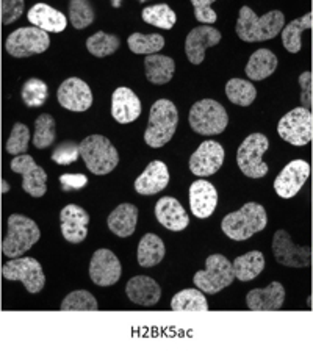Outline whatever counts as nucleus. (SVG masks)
<instances>
[{"mask_svg":"<svg viewBox=\"0 0 313 352\" xmlns=\"http://www.w3.org/2000/svg\"><path fill=\"white\" fill-rule=\"evenodd\" d=\"M127 44L130 50L136 55H155L157 52L164 47V38L157 33H149V35H143V33H133L127 39Z\"/></svg>","mask_w":313,"mask_h":352,"instance_id":"36","label":"nucleus"},{"mask_svg":"<svg viewBox=\"0 0 313 352\" xmlns=\"http://www.w3.org/2000/svg\"><path fill=\"white\" fill-rule=\"evenodd\" d=\"M226 96L232 104L249 107L257 98V89L252 83L243 78H230L226 85Z\"/></svg>","mask_w":313,"mask_h":352,"instance_id":"34","label":"nucleus"},{"mask_svg":"<svg viewBox=\"0 0 313 352\" xmlns=\"http://www.w3.org/2000/svg\"><path fill=\"white\" fill-rule=\"evenodd\" d=\"M191 3L199 22H202V24H215L218 21V16L212 10V0H193Z\"/></svg>","mask_w":313,"mask_h":352,"instance_id":"45","label":"nucleus"},{"mask_svg":"<svg viewBox=\"0 0 313 352\" xmlns=\"http://www.w3.org/2000/svg\"><path fill=\"white\" fill-rule=\"evenodd\" d=\"M233 279H235V274H233V266L229 258L221 254H213L208 255L206 260V270L197 271L193 277V282L202 293L216 294L232 285Z\"/></svg>","mask_w":313,"mask_h":352,"instance_id":"7","label":"nucleus"},{"mask_svg":"<svg viewBox=\"0 0 313 352\" xmlns=\"http://www.w3.org/2000/svg\"><path fill=\"white\" fill-rule=\"evenodd\" d=\"M155 217L164 229L171 232H182L190 224V218L185 212V208L177 199L164 196L155 206Z\"/></svg>","mask_w":313,"mask_h":352,"instance_id":"24","label":"nucleus"},{"mask_svg":"<svg viewBox=\"0 0 313 352\" xmlns=\"http://www.w3.org/2000/svg\"><path fill=\"white\" fill-rule=\"evenodd\" d=\"M47 85L39 80V78H28L21 91L22 102L27 107H30V109H38V107L44 105L45 100H47Z\"/></svg>","mask_w":313,"mask_h":352,"instance_id":"39","label":"nucleus"},{"mask_svg":"<svg viewBox=\"0 0 313 352\" xmlns=\"http://www.w3.org/2000/svg\"><path fill=\"white\" fill-rule=\"evenodd\" d=\"M164 252H166V249H164L162 238L153 234H146L138 244V254H136L138 265L143 268H152V266L162 262Z\"/></svg>","mask_w":313,"mask_h":352,"instance_id":"31","label":"nucleus"},{"mask_svg":"<svg viewBox=\"0 0 313 352\" xmlns=\"http://www.w3.org/2000/svg\"><path fill=\"white\" fill-rule=\"evenodd\" d=\"M218 206V191L207 180H196L190 186V208L199 219L212 217Z\"/></svg>","mask_w":313,"mask_h":352,"instance_id":"21","label":"nucleus"},{"mask_svg":"<svg viewBox=\"0 0 313 352\" xmlns=\"http://www.w3.org/2000/svg\"><path fill=\"white\" fill-rule=\"evenodd\" d=\"M169 185V169L160 160L147 164V168L135 180V191L143 196H152L163 191Z\"/></svg>","mask_w":313,"mask_h":352,"instance_id":"23","label":"nucleus"},{"mask_svg":"<svg viewBox=\"0 0 313 352\" xmlns=\"http://www.w3.org/2000/svg\"><path fill=\"white\" fill-rule=\"evenodd\" d=\"M224 163V147L216 141H204L195 154L190 157V171L197 177H208L216 174Z\"/></svg>","mask_w":313,"mask_h":352,"instance_id":"13","label":"nucleus"},{"mask_svg":"<svg viewBox=\"0 0 313 352\" xmlns=\"http://www.w3.org/2000/svg\"><path fill=\"white\" fill-rule=\"evenodd\" d=\"M2 274L7 280H19L24 283L28 293L36 294L41 292L45 285V276L43 266L36 258L22 257L13 258L3 266Z\"/></svg>","mask_w":313,"mask_h":352,"instance_id":"11","label":"nucleus"},{"mask_svg":"<svg viewBox=\"0 0 313 352\" xmlns=\"http://www.w3.org/2000/svg\"><path fill=\"white\" fill-rule=\"evenodd\" d=\"M277 67V56L270 49H259L249 56L246 65V76L250 80L260 82L270 77Z\"/></svg>","mask_w":313,"mask_h":352,"instance_id":"29","label":"nucleus"},{"mask_svg":"<svg viewBox=\"0 0 313 352\" xmlns=\"http://www.w3.org/2000/svg\"><path fill=\"white\" fill-rule=\"evenodd\" d=\"M24 13V2L21 0H2L0 2V24H13Z\"/></svg>","mask_w":313,"mask_h":352,"instance_id":"44","label":"nucleus"},{"mask_svg":"<svg viewBox=\"0 0 313 352\" xmlns=\"http://www.w3.org/2000/svg\"><path fill=\"white\" fill-rule=\"evenodd\" d=\"M285 302V288L281 282H271L265 288H254L246 294V305L254 311H274Z\"/></svg>","mask_w":313,"mask_h":352,"instance_id":"20","label":"nucleus"},{"mask_svg":"<svg viewBox=\"0 0 313 352\" xmlns=\"http://www.w3.org/2000/svg\"><path fill=\"white\" fill-rule=\"evenodd\" d=\"M55 119L54 116L47 115V113H43L39 115L35 121V132H33V146L36 149H45L50 144H54V141L56 138V132H55Z\"/></svg>","mask_w":313,"mask_h":352,"instance_id":"38","label":"nucleus"},{"mask_svg":"<svg viewBox=\"0 0 313 352\" xmlns=\"http://www.w3.org/2000/svg\"><path fill=\"white\" fill-rule=\"evenodd\" d=\"M272 254L277 263L290 268H304L309 265V249L294 244L287 230H277L272 236Z\"/></svg>","mask_w":313,"mask_h":352,"instance_id":"15","label":"nucleus"},{"mask_svg":"<svg viewBox=\"0 0 313 352\" xmlns=\"http://www.w3.org/2000/svg\"><path fill=\"white\" fill-rule=\"evenodd\" d=\"M94 19L96 13L89 2H83V0H72V2H69V21L74 28L83 30V28L93 24Z\"/></svg>","mask_w":313,"mask_h":352,"instance_id":"41","label":"nucleus"},{"mask_svg":"<svg viewBox=\"0 0 313 352\" xmlns=\"http://www.w3.org/2000/svg\"><path fill=\"white\" fill-rule=\"evenodd\" d=\"M313 27V14H304L303 18H298L283 27L282 30V44L290 54H298L303 43H301V33L307 28Z\"/></svg>","mask_w":313,"mask_h":352,"instance_id":"33","label":"nucleus"},{"mask_svg":"<svg viewBox=\"0 0 313 352\" xmlns=\"http://www.w3.org/2000/svg\"><path fill=\"white\" fill-rule=\"evenodd\" d=\"M141 18H143V21L147 22V24L163 28V30H171V28L175 25V21H177V16H175L174 10L166 3L149 5V7H146L143 10Z\"/></svg>","mask_w":313,"mask_h":352,"instance_id":"35","label":"nucleus"},{"mask_svg":"<svg viewBox=\"0 0 313 352\" xmlns=\"http://www.w3.org/2000/svg\"><path fill=\"white\" fill-rule=\"evenodd\" d=\"M277 133L283 141L293 146H305L313 136V118L309 109L298 107L282 116L277 124Z\"/></svg>","mask_w":313,"mask_h":352,"instance_id":"9","label":"nucleus"},{"mask_svg":"<svg viewBox=\"0 0 313 352\" xmlns=\"http://www.w3.org/2000/svg\"><path fill=\"white\" fill-rule=\"evenodd\" d=\"M179 124V113L173 102L160 99L151 107L149 122L144 132V141L149 147H163L173 138Z\"/></svg>","mask_w":313,"mask_h":352,"instance_id":"3","label":"nucleus"},{"mask_svg":"<svg viewBox=\"0 0 313 352\" xmlns=\"http://www.w3.org/2000/svg\"><path fill=\"white\" fill-rule=\"evenodd\" d=\"M121 262L115 254L108 249H98L93 254L89 263V277L96 285L111 287L121 279Z\"/></svg>","mask_w":313,"mask_h":352,"instance_id":"14","label":"nucleus"},{"mask_svg":"<svg viewBox=\"0 0 313 352\" xmlns=\"http://www.w3.org/2000/svg\"><path fill=\"white\" fill-rule=\"evenodd\" d=\"M171 309L174 311H207L208 302L201 289H182L171 299Z\"/></svg>","mask_w":313,"mask_h":352,"instance_id":"32","label":"nucleus"},{"mask_svg":"<svg viewBox=\"0 0 313 352\" xmlns=\"http://www.w3.org/2000/svg\"><path fill=\"white\" fill-rule=\"evenodd\" d=\"M268 147L270 141L263 133L249 135L238 147L237 164L246 177L261 179L268 174V164L261 160Z\"/></svg>","mask_w":313,"mask_h":352,"instance_id":"8","label":"nucleus"},{"mask_svg":"<svg viewBox=\"0 0 313 352\" xmlns=\"http://www.w3.org/2000/svg\"><path fill=\"white\" fill-rule=\"evenodd\" d=\"M50 38L45 32L36 27H22L10 33L5 49L14 58H25L36 54H43L49 49Z\"/></svg>","mask_w":313,"mask_h":352,"instance_id":"10","label":"nucleus"},{"mask_svg":"<svg viewBox=\"0 0 313 352\" xmlns=\"http://www.w3.org/2000/svg\"><path fill=\"white\" fill-rule=\"evenodd\" d=\"M30 143V130L22 122H16L7 141V152L11 155H24Z\"/></svg>","mask_w":313,"mask_h":352,"instance_id":"42","label":"nucleus"},{"mask_svg":"<svg viewBox=\"0 0 313 352\" xmlns=\"http://www.w3.org/2000/svg\"><path fill=\"white\" fill-rule=\"evenodd\" d=\"M28 21L33 27L39 28L45 33H60L67 25V18L54 7L47 3H36L28 10Z\"/></svg>","mask_w":313,"mask_h":352,"instance_id":"26","label":"nucleus"},{"mask_svg":"<svg viewBox=\"0 0 313 352\" xmlns=\"http://www.w3.org/2000/svg\"><path fill=\"white\" fill-rule=\"evenodd\" d=\"M80 157V144L74 143V141H65L55 147L52 152V162L61 166H67L78 160Z\"/></svg>","mask_w":313,"mask_h":352,"instance_id":"43","label":"nucleus"},{"mask_svg":"<svg viewBox=\"0 0 313 352\" xmlns=\"http://www.w3.org/2000/svg\"><path fill=\"white\" fill-rule=\"evenodd\" d=\"M188 121L196 133L213 136L224 132L227 124H229V116L219 102L213 99H202L191 107Z\"/></svg>","mask_w":313,"mask_h":352,"instance_id":"6","label":"nucleus"},{"mask_svg":"<svg viewBox=\"0 0 313 352\" xmlns=\"http://www.w3.org/2000/svg\"><path fill=\"white\" fill-rule=\"evenodd\" d=\"M268 224L266 210L257 202H248L237 212L226 214L221 229L233 241H246Z\"/></svg>","mask_w":313,"mask_h":352,"instance_id":"2","label":"nucleus"},{"mask_svg":"<svg viewBox=\"0 0 313 352\" xmlns=\"http://www.w3.org/2000/svg\"><path fill=\"white\" fill-rule=\"evenodd\" d=\"M221 33L213 27H195L185 39V54L191 65H201L208 47L219 44Z\"/></svg>","mask_w":313,"mask_h":352,"instance_id":"18","label":"nucleus"},{"mask_svg":"<svg viewBox=\"0 0 313 352\" xmlns=\"http://www.w3.org/2000/svg\"><path fill=\"white\" fill-rule=\"evenodd\" d=\"M310 175V166L305 160H293L290 162L285 168L274 180V190L277 196L283 199L294 197L299 190L303 188L304 184Z\"/></svg>","mask_w":313,"mask_h":352,"instance_id":"17","label":"nucleus"},{"mask_svg":"<svg viewBox=\"0 0 313 352\" xmlns=\"http://www.w3.org/2000/svg\"><path fill=\"white\" fill-rule=\"evenodd\" d=\"M60 184L65 191L82 190L88 184V179L83 174H63L60 177Z\"/></svg>","mask_w":313,"mask_h":352,"instance_id":"46","label":"nucleus"},{"mask_svg":"<svg viewBox=\"0 0 313 352\" xmlns=\"http://www.w3.org/2000/svg\"><path fill=\"white\" fill-rule=\"evenodd\" d=\"M41 232L36 223L24 214H11L8 218V234L2 243V251L10 258H16L36 244Z\"/></svg>","mask_w":313,"mask_h":352,"instance_id":"5","label":"nucleus"},{"mask_svg":"<svg viewBox=\"0 0 313 352\" xmlns=\"http://www.w3.org/2000/svg\"><path fill=\"white\" fill-rule=\"evenodd\" d=\"M60 105L69 111H87L93 105V93L87 83L77 77H69L60 85L56 93Z\"/></svg>","mask_w":313,"mask_h":352,"instance_id":"16","label":"nucleus"},{"mask_svg":"<svg viewBox=\"0 0 313 352\" xmlns=\"http://www.w3.org/2000/svg\"><path fill=\"white\" fill-rule=\"evenodd\" d=\"M11 171L22 175V190L33 197H41L47 191V174L30 155H16L10 163Z\"/></svg>","mask_w":313,"mask_h":352,"instance_id":"12","label":"nucleus"},{"mask_svg":"<svg viewBox=\"0 0 313 352\" xmlns=\"http://www.w3.org/2000/svg\"><path fill=\"white\" fill-rule=\"evenodd\" d=\"M233 274L241 282L254 280L265 268V257L260 251H250L233 260Z\"/></svg>","mask_w":313,"mask_h":352,"instance_id":"30","label":"nucleus"},{"mask_svg":"<svg viewBox=\"0 0 313 352\" xmlns=\"http://www.w3.org/2000/svg\"><path fill=\"white\" fill-rule=\"evenodd\" d=\"M138 221V208L133 204H121L108 214L107 226L119 238L132 236Z\"/></svg>","mask_w":313,"mask_h":352,"instance_id":"27","label":"nucleus"},{"mask_svg":"<svg viewBox=\"0 0 313 352\" xmlns=\"http://www.w3.org/2000/svg\"><path fill=\"white\" fill-rule=\"evenodd\" d=\"M121 45V39L116 35L105 32H96L91 35L87 41V49L91 55L98 56V58H104V56L113 55Z\"/></svg>","mask_w":313,"mask_h":352,"instance_id":"37","label":"nucleus"},{"mask_svg":"<svg viewBox=\"0 0 313 352\" xmlns=\"http://www.w3.org/2000/svg\"><path fill=\"white\" fill-rule=\"evenodd\" d=\"M125 294L136 305L152 307L160 300L162 288L152 277L135 276L125 285Z\"/></svg>","mask_w":313,"mask_h":352,"instance_id":"25","label":"nucleus"},{"mask_svg":"<svg viewBox=\"0 0 313 352\" xmlns=\"http://www.w3.org/2000/svg\"><path fill=\"white\" fill-rule=\"evenodd\" d=\"M61 234L67 243L78 244L88 235L89 217L82 207L76 204H69L61 210L60 213Z\"/></svg>","mask_w":313,"mask_h":352,"instance_id":"19","label":"nucleus"},{"mask_svg":"<svg viewBox=\"0 0 313 352\" xmlns=\"http://www.w3.org/2000/svg\"><path fill=\"white\" fill-rule=\"evenodd\" d=\"M60 309L63 311H96L99 305L96 298L87 289H77L63 299Z\"/></svg>","mask_w":313,"mask_h":352,"instance_id":"40","label":"nucleus"},{"mask_svg":"<svg viewBox=\"0 0 313 352\" xmlns=\"http://www.w3.org/2000/svg\"><path fill=\"white\" fill-rule=\"evenodd\" d=\"M80 155L89 173L105 175L118 166L119 154L104 135H89L80 143Z\"/></svg>","mask_w":313,"mask_h":352,"instance_id":"4","label":"nucleus"},{"mask_svg":"<svg viewBox=\"0 0 313 352\" xmlns=\"http://www.w3.org/2000/svg\"><path fill=\"white\" fill-rule=\"evenodd\" d=\"M283 27H285V16L282 11L272 10L263 16H257L252 8L241 7L235 32L241 41L259 43L276 38Z\"/></svg>","mask_w":313,"mask_h":352,"instance_id":"1","label":"nucleus"},{"mask_svg":"<svg viewBox=\"0 0 313 352\" xmlns=\"http://www.w3.org/2000/svg\"><path fill=\"white\" fill-rule=\"evenodd\" d=\"M146 78L153 85H164L174 77L175 63L171 56L166 55H149L144 60Z\"/></svg>","mask_w":313,"mask_h":352,"instance_id":"28","label":"nucleus"},{"mask_svg":"<svg viewBox=\"0 0 313 352\" xmlns=\"http://www.w3.org/2000/svg\"><path fill=\"white\" fill-rule=\"evenodd\" d=\"M111 115L119 124H130L141 115V102L132 89L119 87L111 94Z\"/></svg>","mask_w":313,"mask_h":352,"instance_id":"22","label":"nucleus"}]
</instances>
